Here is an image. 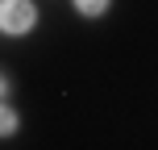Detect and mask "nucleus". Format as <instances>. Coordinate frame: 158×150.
Wrapping results in <instances>:
<instances>
[{
	"mask_svg": "<svg viewBox=\"0 0 158 150\" xmlns=\"http://www.w3.org/2000/svg\"><path fill=\"white\" fill-rule=\"evenodd\" d=\"M75 4H79V13L96 17V13H104V4H108V0H75Z\"/></svg>",
	"mask_w": 158,
	"mask_h": 150,
	"instance_id": "nucleus-2",
	"label": "nucleus"
},
{
	"mask_svg": "<svg viewBox=\"0 0 158 150\" xmlns=\"http://www.w3.org/2000/svg\"><path fill=\"white\" fill-rule=\"evenodd\" d=\"M0 129H4V134H13V129H17V117H13V109H4V125H0Z\"/></svg>",
	"mask_w": 158,
	"mask_h": 150,
	"instance_id": "nucleus-3",
	"label": "nucleus"
},
{
	"mask_svg": "<svg viewBox=\"0 0 158 150\" xmlns=\"http://www.w3.org/2000/svg\"><path fill=\"white\" fill-rule=\"evenodd\" d=\"M0 25H4V33L33 29V4L29 0H4V4H0Z\"/></svg>",
	"mask_w": 158,
	"mask_h": 150,
	"instance_id": "nucleus-1",
	"label": "nucleus"
}]
</instances>
